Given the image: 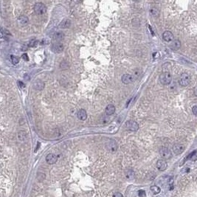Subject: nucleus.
Listing matches in <instances>:
<instances>
[{
	"instance_id": "nucleus-28",
	"label": "nucleus",
	"mask_w": 197,
	"mask_h": 197,
	"mask_svg": "<svg viewBox=\"0 0 197 197\" xmlns=\"http://www.w3.org/2000/svg\"><path fill=\"white\" fill-rule=\"evenodd\" d=\"M113 197H123V194L120 193V192H117L113 195Z\"/></svg>"
},
{
	"instance_id": "nucleus-16",
	"label": "nucleus",
	"mask_w": 197,
	"mask_h": 197,
	"mask_svg": "<svg viewBox=\"0 0 197 197\" xmlns=\"http://www.w3.org/2000/svg\"><path fill=\"white\" fill-rule=\"evenodd\" d=\"M105 112H106V115H108V116L112 115L115 112V106H114L113 104H109L106 106Z\"/></svg>"
},
{
	"instance_id": "nucleus-5",
	"label": "nucleus",
	"mask_w": 197,
	"mask_h": 197,
	"mask_svg": "<svg viewBox=\"0 0 197 197\" xmlns=\"http://www.w3.org/2000/svg\"><path fill=\"white\" fill-rule=\"evenodd\" d=\"M160 154L164 160H169L172 157V153L171 150L165 147H162L160 149Z\"/></svg>"
},
{
	"instance_id": "nucleus-21",
	"label": "nucleus",
	"mask_w": 197,
	"mask_h": 197,
	"mask_svg": "<svg viewBox=\"0 0 197 197\" xmlns=\"http://www.w3.org/2000/svg\"><path fill=\"white\" fill-rule=\"evenodd\" d=\"M70 25H71V22L69 21V19H65V20H64V21L61 23L60 27H61V28H68V27H69V26Z\"/></svg>"
},
{
	"instance_id": "nucleus-1",
	"label": "nucleus",
	"mask_w": 197,
	"mask_h": 197,
	"mask_svg": "<svg viewBox=\"0 0 197 197\" xmlns=\"http://www.w3.org/2000/svg\"><path fill=\"white\" fill-rule=\"evenodd\" d=\"M172 75L169 72H163L160 75V82L161 84L166 86L171 83Z\"/></svg>"
},
{
	"instance_id": "nucleus-12",
	"label": "nucleus",
	"mask_w": 197,
	"mask_h": 197,
	"mask_svg": "<svg viewBox=\"0 0 197 197\" xmlns=\"http://www.w3.org/2000/svg\"><path fill=\"white\" fill-rule=\"evenodd\" d=\"M107 148L111 152H115L117 149V142L114 140H110L109 142L107 143Z\"/></svg>"
},
{
	"instance_id": "nucleus-14",
	"label": "nucleus",
	"mask_w": 197,
	"mask_h": 197,
	"mask_svg": "<svg viewBox=\"0 0 197 197\" xmlns=\"http://www.w3.org/2000/svg\"><path fill=\"white\" fill-rule=\"evenodd\" d=\"M180 47H181V42L180 41L177 39L172 41L170 44V48L173 50H178L180 49Z\"/></svg>"
},
{
	"instance_id": "nucleus-27",
	"label": "nucleus",
	"mask_w": 197,
	"mask_h": 197,
	"mask_svg": "<svg viewBox=\"0 0 197 197\" xmlns=\"http://www.w3.org/2000/svg\"><path fill=\"white\" fill-rule=\"evenodd\" d=\"M192 112H193V114H194L195 116L197 117V106H194L192 108Z\"/></svg>"
},
{
	"instance_id": "nucleus-18",
	"label": "nucleus",
	"mask_w": 197,
	"mask_h": 197,
	"mask_svg": "<svg viewBox=\"0 0 197 197\" xmlns=\"http://www.w3.org/2000/svg\"><path fill=\"white\" fill-rule=\"evenodd\" d=\"M125 176L126 178L128 179V180H132V179H134V172L133 170L131 169H127L126 171H125Z\"/></svg>"
},
{
	"instance_id": "nucleus-30",
	"label": "nucleus",
	"mask_w": 197,
	"mask_h": 197,
	"mask_svg": "<svg viewBox=\"0 0 197 197\" xmlns=\"http://www.w3.org/2000/svg\"><path fill=\"white\" fill-rule=\"evenodd\" d=\"M194 95H196V96H197V86L195 87V89H194Z\"/></svg>"
},
{
	"instance_id": "nucleus-19",
	"label": "nucleus",
	"mask_w": 197,
	"mask_h": 197,
	"mask_svg": "<svg viewBox=\"0 0 197 197\" xmlns=\"http://www.w3.org/2000/svg\"><path fill=\"white\" fill-rule=\"evenodd\" d=\"M17 137L21 142H26L27 140V134L25 131H21L17 134Z\"/></svg>"
},
{
	"instance_id": "nucleus-26",
	"label": "nucleus",
	"mask_w": 197,
	"mask_h": 197,
	"mask_svg": "<svg viewBox=\"0 0 197 197\" xmlns=\"http://www.w3.org/2000/svg\"><path fill=\"white\" fill-rule=\"evenodd\" d=\"M36 41H36L35 39H33V40H31L30 41V43H29V47H35V45H36Z\"/></svg>"
},
{
	"instance_id": "nucleus-20",
	"label": "nucleus",
	"mask_w": 197,
	"mask_h": 197,
	"mask_svg": "<svg viewBox=\"0 0 197 197\" xmlns=\"http://www.w3.org/2000/svg\"><path fill=\"white\" fill-rule=\"evenodd\" d=\"M150 13L153 17H158L160 16V11L157 7H152L150 9Z\"/></svg>"
},
{
	"instance_id": "nucleus-24",
	"label": "nucleus",
	"mask_w": 197,
	"mask_h": 197,
	"mask_svg": "<svg viewBox=\"0 0 197 197\" xmlns=\"http://www.w3.org/2000/svg\"><path fill=\"white\" fill-rule=\"evenodd\" d=\"M11 61H12V63L13 64H17L19 62V61H20V59L18 57H17V56H15V55H11Z\"/></svg>"
},
{
	"instance_id": "nucleus-29",
	"label": "nucleus",
	"mask_w": 197,
	"mask_h": 197,
	"mask_svg": "<svg viewBox=\"0 0 197 197\" xmlns=\"http://www.w3.org/2000/svg\"><path fill=\"white\" fill-rule=\"evenodd\" d=\"M22 58L25 59V61H28V59H28V56H27V55L26 53H24V54H23V55H22Z\"/></svg>"
},
{
	"instance_id": "nucleus-11",
	"label": "nucleus",
	"mask_w": 197,
	"mask_h": 197,
	"mask_svg": "<svg viewBox=\"0 0 197 197\" xmlns=\"http://www.w3.org/2000/svg\"><path fill=\"white\" fill-rule=\"evenodd\" d=\"M162 39L165 41L170 42V41H174V35L171 31L167 30V31H165L164 33H162Z\"/></svg>"
},
{
	"instance_id": "nucleus-2",
	"label": "nucleus",
	"mask_w": 197,
	"mask_h": 197,
	"mask_svg": "<svg viewBox=\"0 0 197 197\" xmlns=\"http://www.w3.org/2000/svg\"><path fill=\"white\" fill-rule=\"evenodd\" d=\"M35 13L38 15H42L44 14L47 12V7L44 4L41 3V2H37L35 4L34 7H33Z\"/></svg>"
},
{
	"instance_id": "nucleus-4",
	"label": "nucleus",
	"mask_w": 197,
	"mask_h": 197,
	"mask_svg": "<svg viewBox=\"0 0 197 197\" xmlns=\"http://www.w3.org/2000/svg\"><path fill=\"white\" fill-rule=\"evenodd\" d=\"M126 128L128 130V131H137L139 129V125L138 123L134 121H128L126 122Z\"/></svg>"
},
{
	"instance_id": "nucleus-6",
	"label": "nucleus",
	"mask_w": 197,
	"mask_h": 197,
	"mask_svg": "<svg viewBox=\"0 0 197 197\" xmlns=\"http://www.w3.org/2000/svg\"><path fill=\"white\" fill-rule=\"evenodd\" d=\"M185 150V146L184 144H182V143H177V144H175L174 146H173L174 153L176 154V155H179V154L182 153Z\"/></svg>"
},
{
	"instance_id": "nucleus-8",
	"label": "nucleus",
	"mask_w": 197,
	"mask_h": 197,
	"mask_svg": "<svg viewBox=\"0 0 197 197\" xmlns=\"http://www.w3.org/2000/svg\"><path fill=\"white\" fill-rule=\"evenodd\" d=\"M58 160V157L54 154V153H49L47 156L46 157V161L48 164L52 165L55 164V162Z\"/></svg>"
},
{
	"instance_id": "nucleus-15",
	"label": "nucleus",
	"mask_w": 197,
	"mask_h": 197,
	"mask_svg": "<svg viewBox=\"0 0 197 197\" xmlns=\"http://www.w3.org/2000/svg\"><path fill=\"white\" fill-rule=\"evenodd\" d=\"M77 117L80 121H85L87 118V113L86 110L80 109L77 113Z\"/></svg>"
},
{
	"instance_id": "nucleus-17",
	"label": "nucleus",
	"mask_w": 197,
	"mask_h": 197,
	"mask_svg": "<svg viewBox=\"0 0 197 197\" xmlns=\"http://www.w3.org/2000/svg\"><path fill=\"white\" fill-rule=\"evenodd\" d=\"M18 22L21 26H25L28 24L29 19L26 16H20L18 18Z\"/></svg>"
},
{
	"instance_id": "nucleus-23",
	"label": "nucleus",
	"mask_w": 197,
	"mask_h": 197,
	"mask_svg": "<svg viewBox=\"0 0 197 197\" xmlns=\"http://www.w3.org/2000/svg\"><path fill=\"white\" fill-rule=\"evenodd\" d=\"M150 189H151V192H152L153 194H160L161 191L160 188L158 186H157V185H153V186H151Z\"/></svg>"
},
{
	"instance_id": "nucleus-10",
	"label": "nucleus",
	"mask_w": 197,
	"mask_h": 197,
	"mask_svg": "<svg viewBox=\"0 0 197 197\" xmlns=\"http://www.w3.org/2000/svg\"><path fill=\"white\" fill-rule=\"evenodd\" d=\"M52 50L56 52V53L61 52L64 50V45L61 42H56V43L53 44V45H52Z\"/></svg>"
},
{
	"instance_id": "nucleus-22",
	"label": "nucleus",
	"mask_w": 197,
	"mask_h": 197,
	"mask_svg": "<svg viewBox=\"0 0 197 197\" xmlns=\"http://www.w3.org/2000/svg\"><path fill=\"white\" fill-rule=\"evenodd\" d=\"M54 38H55V40L58 41V42H59L60 41H61L62 39H64V33H61V32H58V33H56L54 35Z\"/></svg>"
},
{
	"instance_id": "nucleus-7",
	"label": "nucleus",
	"mask_w": 197,
	"mask_h": 197,
	"mask_svg": "<svg viewBox=\"0 0 197 197\" xmlns=\"http://www.w3.org/2000/svg\"><path fill=\"white\" fill-rule=\"evenodd\" d=\"M121 80L124 84H129L133 82L134 77L130 74H124L121 77Z\"/></svg>"
},
{
	"instance_id": "nucleus-13",
	"label": "nucleus",
	"mask_w": 197,
	"mask_h": 197,
	"mask_svg": "<svg viewBox=\"0 0 197 197\" xmlns=\"http://www.w3.org/2000/svg\"><path fill=\"white\" fill-rule=\"evenodd\" d=\"M44 86H45V84H44V82L41 80H39V79L35 80L34 83H33V87H34V89H36V90L44 89Z\"/></svg>"
},
{
	"instance_id": "nucleus-9",
	"label": "nucleus",
	"mask_w": 197,
	"mask_h": 197,
	"mask_svg": "<svg viewBox=\"0 0 197 197\" xmlns=\"http://www.w3.org/2000/svg\"><path fill=\"white\" fill-rule=\"evenodd\" d=\"M157 167L160 171H164L168 167V164L164 160H159L157 162Z\"/></svg>"
},
{
	"instance_id": "nucleus-3",
	"label": "nucleus",
	"mask_w": 197,
	"mask_h": 197,
	"mask_svg": "<svg viewBox=\"0 0 197 197\" xmlns=\"http://www.w3.org/2000/svg\"><path fill=\"white\" fill-rule=\"evenodd\" d=\"M190 82V75L186 73H182L179 79V84L182 87H187Z\"/></svg>"
},
{
	"instance_id": "nucleus-25",
	"label": "nucleus",
	"mask_w": 197,
	"mask_h": 197,
	"mask_svg": "<svg viewBox=\"0 0 197 197\" xmlns=\"http://www.w3.org/2000/svg\"><path fill=\"white\" fill-rule=\"evenodd\" d=\"M138 195L140 197H146V192H145V190H141L139 191Z\"/></svg>"
}]
</instances>
